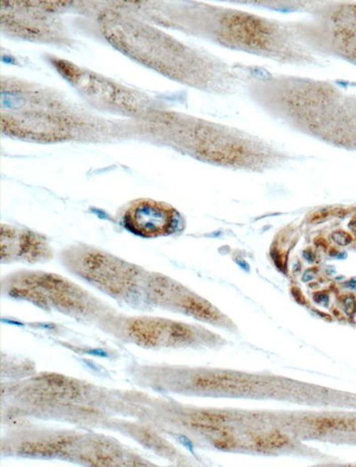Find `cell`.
I'll return each instance as SVG.
<instances>
[{"mask_svg": "<svg viewBox=\"0 0 356 467\" xmlns=\"http://www.w3.org/2000/svg\"><path fill=\"white\" fill-rule=\"evenodd\" d=\"M192 385L199 389L226 390V391H248L253 388L255 382L247 378L228 375L205 373L193 378Z\"/></svg>", "mask_w": 356, "mask_h": 467, "instance_id": "obj_10", "label": "cell"}, {"mask_svg": "<svg viewBox=\"0 0 356 467\" xmlns=\"http://www.w3.org/2000/svg\"><path fill=\"white\" fill-rule=\"evenodd\" d=\"M55 64L65 79L92 99L128 111L138 107V100L130 92L108 79L64 61H57Z\"/></svg>", "mask_w": 356, "mask_h": 467, "instance_id": "obj_7", "label": "cell"}, {"mask_svg": "<svg viewBox=\"0 0 356 467\" xmlns=\"http://www.w3.org/2000/svg\"><path fill=\"white\" fill-rule=\"evenodd\" d=\"M8 296L83 319L106 318L107 306L71 280L45 271L16 272L2 284Z\"/></svg>", "mask_w": 356, "mask_h": 467, "instance_id": "obj_4", "label": "cell"}, {"mask_svg": "<svg viewBox=\"0 0 356 467\" xmlns=\"http://www.w3.org/2000/svg\"><path fill=\"white\" fill-rule=\"evenodd\" d=\"M292 294L293 297L295 298V300H296V302H299L301 304H304V302H306L304 295L300 292L298 288H293Z\"/></svg>", "mask_w": 356, "mask_h": 467, "instance_id": "obj_18", "label": "cell"}, {"mask_svg": "<svg viewBox=\"0 0 356 467\" xmlns=\"http://www.w3.org/2000/svg\"><path fill=\"white\" fill-rule=\"evenodd\" d=\"M304 14L289 21L300 41L319 57L356 64V3L308 1Z\"/></svg>", "mask_w": 356, "mask_h": 467, "instance_id": "obj_3", "label": "cell"}, {"mask_svg": "<svg viewBox=\"0 0 356 467\" xmlns=\"http://www.w3.org/2000/svg\"><path fill=\"white\" fill-rule=\"evenodd\" d=\"M214 444L217 448L220 449H230L236 446V442L233 438L230 437L227 434H224L221 438L216 439L214 441Z\"/></svg>", "mask_w": 356, "mask_h": 467, "instance_id": "obj_16", "label": "cell"}, {"mask_svg": "<svg viewBox=\"0 0 356 467\" xmlns=\"http://www.w3.org/2000/svg\"><path fill=\"white\" fill-rule=\"evenodd\" d=\"M331 238L336 244L340 246H346L352 243V237L343 230H337L331 235Z\"/></svg>", "mask_w": 356, "mask_h": 467, "instance_id": "obj_15", "label": "cell"}, {"mask_svg": "<svg viewBox=\"0 0 356 467\" xmlns=\"http://www.w3.org/2000/svg\"><path fill=\"white\" fill-rule=\"evenodd\" d=\"M2 263H43L52 259L48 239L25 226L1 224L0 233Z\"/></svg>", "mask_w": 356, "mask_h": 467, "instance_id": "obj_6", "label": "cell"}, {"mask_svg": "<svg viewBox=\"0 0 356 467\" xmlns=\"http://www.w3.org/2000/svg\"><path fill=\"white\" fill-rule=\"evenodd\" d=\"M228 418L225 414H216L210 412H199L191 414L190 423H198V424H207V425H220L221 423H225Z\"/></svg>", "mask_w": 356, "mask_h": 467, "instance_id": "obj_14", "label": "cell"}, {"mask_svg": "<svg viewBox=\"0 0 356 467\" xmlns=\"http://www.w3.org/2000/svg\"><path fill=\"white\" fill-rule=\"evenodd\" d=\"M122 455L121 449L115 443L105 439H97L93 446L81 456L87 463L96 465H113Z\"/></svg>", "mask_w": 356, "mask_h": 467, "instance_id": "obj_11", "label": "cell"}, {"mask_svg": "<svg viewBox=\"0 0 356 467\" xmlns=\"http://www.w3.org/2000/svg\"><path fill=\"white\" fill-rule=\"evenodd\" d=\"M120 221L128 232L146 239L169 237L182 226V218L176 209L151 199L132 202L124 210Z\"/></svg>", "mask_w": 356, "mask_h": 467, "instance_id": "obj_5", "label": "cell"}, {"mask_svg": "<svg viewBox=\"0 0 356 467\" xmlns=\"http://www.w3.org/2000/svg\"><path fill=\"white\" fill-rule=\"evenodd\" d=\"M315 428L321 431H356V419L319 418L310 422Z\"/></svg>", "mask_w": 356, "mask_h": 467, "instance_id": "obj_12", "label": "cell"}, {"mask_svg": "<svg viewBox=\"0 0 356 467\" xmlns=\"http://www.w3.org/2000/svg\"><path fill=\"white\" fill-rule=\"evenodd\" d=\"M349 227L352 229V232L356 234V219H352V221L349 223Z\"/></svg>", "mask_w": 356, "mask_h": 467, "instance_id": "obj_20", "label": "cell"}, {"mask_svg": "<svg viewBox=\"0 0 356 467\" xmlns=\"http://www.w3.org/2000/svg\"><path fill=\"white\" fill-rule=\"evenodd\" d=\"M343 308L347 315H352L356 311V301L352 295H346L343 298Z\"/></svg>", "mask_w": 356, "mask_h": 467, "instance_id": "obj_17", "label": "cell"}, {"mask_svg": "<svg viewBox=\"0 0 356 467\" xmlns=\"http://www.w3.org/2000/svg\"><path fill=\"white\" fill-rule=\"evenodd\" d=\"M61 260L69 271L113 299L138 306L145 301L148 272L135 264L85 244L63 250Z\"/></svg>", "mask_w": 356, "mask_h": 467, "instance_id": "obj_2", "label": "cell"}, {"mask_svg": "<svg viewBox=\"0 0 356 467\" xmlns=\"http://www.w3.org/2000/svg\"><path fill=\"white\" fill-rule=\"evenodd\" d=\"M172 320L156 316H130L121 319L124 335L144 348L169 346Z\"/></svg>", "mask_w": 356, "mask_h": 467, "instance_id": "obj_8", "label": "cell"}, {"mask_svg": "<svg viewBox=\"0 0 356 467\" xmlns=\"http://www.w3.org/2000/svg\"><path fill=\"white\" fill-rule=\"evenodd\" d=\"M180 18L184 29L223 49L285 65H322L320 57L300 41L289 21L210 4L184 8Z\"/></svg>", "mask_w": 356, "mask_h": 467, "instance_id": "obj_1", "label": "cell"}, {"mask_svg": "<svg viewBox=\"0 0 356 467\" xmlns=\"http://www.w3.org/2000/svg\"><path fill=\"white\" fill-rule=\"evenodd\" d=\"M315 268H311V269H309V270L306 272L304 275H303L302 280H303L304 282H308V281H310V280L314 278L315 274H316V270H315Z\"/></svg>", "mask_w": 356, "mask_h": 467, "instance_id": "obj_19", "label": "cell"}, {"mask_svg": "<svg viewBox=\"0 0 356 467\" xmlns=\"http://www.w3.org/2000/svg\"><path fill=\"white\" fill-rule=\"evenodd\" d=\"M30 395L40 401H68L82 395V386L78 381L56 373H42L29 387Z\"/></svg>", "mask_w": 356, "mask_h": 467, "instance_id": "obj_9", "label": "cell"}, {"mask_svg": "<svg viewBox=\"0 0 356 467\" xmlns=\"http://www.w3.org/2000/svg\"><path fill=\"white\" fill-rule=\"evenodd\" d=\"M289 442L288 438L280 433H273L266 436H259L254 439L256 448L260 451H270L281 448Z\"/></svg>", "mask_w": 356, "mask_h": 467, "instance_id": "obj_13", "label": "cell"}]
</instances>
